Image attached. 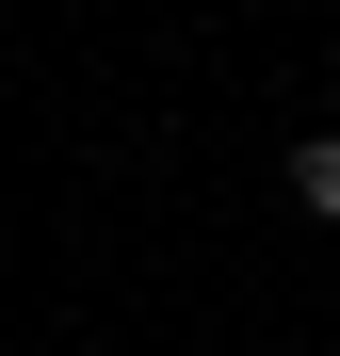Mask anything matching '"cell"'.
<instances>
[{
  "instance_id": "obj_1",
  "label": "cell",
  "mask_w": 340,
  "mask_h": 356,
  "mask_svg": "<svg viewBox=\"0 0 340 356\" xmlns=\"http://www.w3.org/2000/svg\"><path fill=\"white\" fill-rule=\"evenodd\" d=\"M292 195H308V211L340 227V130H308V146H292Z\"/></svg>"
}]
</instances>
